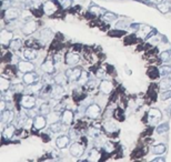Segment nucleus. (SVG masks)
<instances>
[{"label":"nucleus","mask_w":171,"mask_h":162,"mask_svg":"<svg viewBox=\"0 0 171 162\" xmlns=\"http://www.w3.org/2000/svg\"><path fill=\"white\" fill-rule=\"evenodd\" d=\"M84 114L87 116L89 119H98L99 116L101 114V107L99 106L98 103H91L87 107Z\"/></svg>","instance_id":"1"},{"label":"nucleus","mask_w":171,"mask_h":162,"mask_svg":"<svg viewBox=\"0 0 171 162\" xmlns=\"http://www.w3.org/2000/svg\"><path fill=\"white\" fill-rule=\"evenodd\" d=\"M162 118V113L157 108H150L148 111V121L150 124H157Z\"/></svg>","instance_id":"2"},{"label":"nucleus","mask_w":171,"mask_h":162,"mask_svg":"<svg viewBox=\"0 0 171 162\" xmlns=\"http://www.w3.org/2000/svg\"><path fill=\"white\" fill-rule=\"evenodd\" d=\"M69 153L73 158H80L84 153V146L81 142H73L69 149Z\"/></svg>","instance_id":"3"},{"label":"nucleus","mask_w":171,"mask_h":162,"mask_svg":"<svg viewBox=\"0 0 171 162\" xmlns=\"http://www.w3.org/2000/svg\"><path fill=\"white\" fill-rule=\"evenodd\" d=\"M81 74H82V69H81L80 67H73V68L68 69V70L66 71V74H67V77H68L69 82L78 81V79H79V77L81 76Z\"/></svg>","instance_id":"4"},{"label":"nucleus","mask_w":171,"mask_h":162,"mask_svg":"<svg viewBox=\"0 0 171 162\" xmlns=\"http://www.w3.org/2000/svg\"><path fill=\"white\" fill-rule=\"evenodd\" d=\"M20 103H21L22 108H25L26 110H30L36 106V99L33 96L28 93V94H25L22 97L21 100H20Z\"/></svg>","instance_id":"5"},{"label":"nucleus","mask_w":171,"mask_h":162,"mask_svg":"<svg viewBox=\"0 0 171 162\" xmlns=\"http://www.w3.org/2000/svg\"><path fill=\"white\" fill-rule=\"evenodd\" d=\"M38 28V22L35 21V20H28V21L25 22V25L22 26V32L26 36H29V34H32Z\"/></svg>","instance_id":"6"},{"label":"nucleus","mask_w":171,"mask_h":162,"mask_svg":"<svg viewBox=\"0 0 171 162\" xmlns=\"http://www.w3.org/2000/svg\"><path fill=\"white\" fill-rule=\"evenodd\" d=\"M20 16V10L17 8H7L4 10V18L7 21H12Z\"/></svg>","instance_id":"7"},{"label":"nucleus","mask_w":171,"mask_h":162,"mask_svg":"<svg viewBox=\"0 0 171 162\" xmlns=\"http://www.w3.org/2000/svg\"><path fill=\"white\" fill-rule=\"evenodd\" d=\"M17 68L18 70L22 74H27V72H30V71H33L35 69V66L33 63H31L29 60H20L18 63H17Z\"/></svg>","instance_id":"8"},{"label":"nucleus","mask_w":171,"mask_h":162,"mask_svg":"<svg viewBox=\"0 0 171 162\" xmlns=\"http://www.w3.org/2000/svg\"><path fill=\"white\" fill-rule=\"evenodd\" d=\"M48 123V120L47 118H44V114H39V116H36L35 119H33V129L38 131V130H41L44 129V127L47 125Z\"/></svg>","instance_id":"9"},{"label":"nucleus","mask_w":171,"mask_h":162,"mask_svg":"<svg viewBox=\"0 0 171 162\" xmlns=\"http://www.w3.org/2000/svg\"><path fill=\"white\" fill-rule=\"evenodd\" d=\"M73 118H75L73 111L66 109L61 113V119H60V120H61V122L65 125H70L73 122Z\"/></svg>","instance_id":"10"},{"label":"nucleus","mask_w":171,"mask_h":162,"mask_svg":"<svg viewBox=\"0 0 171 162\" xmlns=\"http://www.w3.org/2000/svg\"><path fill=\"white\" fill-rule=\"evenodd\" d=\"M12 39H14V33H12V31L7 30V29L1 30V33H0V40H1V44H2V46L9 44Z\"/></svg>","instance_id":"11"},{"label":"nucleus","mask_w":171,"mask_h":162,"mask_svg":"<svg viewBox=\"0 0 171 162\" xmlns=\"http://www.w3.org/2000/svg\"><path fill=\"white\" fill-rule=\"evenodd\" d=\"M15 119V113L11 109L5 110L1 112V123L2 124H9Z\"/></svg>","instance_id":"12"},{"label":"nucleus","mask_w":171,"mask_h":162,"mask_svg":"<svg viewBox=\"0 0 171 162\" xmlns=\"http://www.w3.org/2000/svg\"><path fill=\"white\" fill-rule=\"evenodd\" d=\"M42 10L46 15L48 16H52L53 14H56L58 11V7L57 4L53 2V1H47L44 4V7H42Z\"/></svg>","instance_id":"13"},{"label":"nucleus","mask_w":171,"mask_h":162,"mask_svg":"<svg viewBox=\"0 0 171 162\" xmlns=\"http://www.w3.org/2000/svg\"><path fill=\"white\" fill-rule=\"evenodd\" d=\"M80 61V56L77 52H68L66 55V63L68 66H75Z\"/></svg>","instance_id":"14"},{"label":"nucleus","mask_w":171,"mask_h":162,"mask_svg":"<svg viewBox=\"0 0 171 162\" xmlns=\"http://www.w3.org/2000/svg\"><path fill=\"white\" fill-rule=\"evenodd\" d=\"M41 70L44 71V74H52L55 72V61L51 59H47L46 61H44L41 64Z\"/></svg>","instance_id":"15"},{"label":"nucleus","mask_w":171,"mask_h":162,"mask_svg":"<svg viewBox=\"0 0 171 162\" xmlns=\"http://www.w3.org/2000/svg\"><path fill=\"white\" fill-rule=\"evenodd\" d=\"M65 94V89L62 87V85L56 83V86L52 87V91H51V97L55 98V99L60 100Z\"/></svg>","instance_id":"16"},{"label":"nucleus","mask_w":171,"mask_h":162,"mask_svg":"<svg viewBox=\"0 0 171 162\" xmlns=\"http://www.w3.org/2000/svg\"><path fill=\"white\" fill-rule=\"evenodd\" d=\"M112 89H113V86L112 83H111V81L109 80H102L101 82H100V85H99V90H100L101 93H103V94H109V93H111Z\"/></svg>","instance_id":"17"},{"label":"nucleus","mask_w":171,"mask_h":162,"mask_svg":"<svg viewBox=\"0 0 171 162\" xmlns=\"http://www.w3.org/2000/svg\"><path fill=\"white\" fill-rule=\"evenodd\" d=\"M15 132H16L15 125L9 123L4 129V131H2V139H4V140H11L12 136H15Z\"/></svg>","instance_id":"18"},{"label":"nucleus","mask_w":171,"mask_h":162,"mask_svg":"<svg viewBox=\"0 0 171 162\" xmlns=\"http://www.w3.org/2000/svg\"><path fill=\"white\" fill-rule=\"evenodd\" d=\"M150 32H151V28L149 26H146V25H142V26H139V29L137 31V38H141V39H145V38L149 37Z\"/></svg>","instance_id":"19"},{"label":"nucleus","mask_w":171,"mask_h":162,"mask_svg":"<svg viewBox=\"0 0 171 162\" xmlns=\"http://www.w3.org/2000/svg\"><path fill=\"white\" fill-rule=\"evenodd\" d=\"M70 143V136H61L57 138V140H56V146L58 149H66V148H68Z\"/></svg>","instance_id":"20"},{"label":"nucleus","mask_w":171,"mask_h":162,"mask_svg":"<svg viewBox=\"0 0 171 162\" xmlns=\"http://www.w3.org/2000/svg\"><path fill=\"white\" fill-rule=\"evenodd\" d=\"M22 56H23V58H25L26 60H29V61H32V60H35L38 57V52H37V50L35 48H27L23 50V53H22Z\"/></svg>","instance_id":"21"},{"label":"nucleus","mask_w":171,"mask_h":162,"mask_svg":"<svg viewBox=\"0 0 171 162\" xmlns=\"http://www.w3.org/2000/svg\"><path fill=\"white\" fill-rule=\"evenodd\" d=\"M37 79H38V76L33 74L32 71L27 72V74H23V77H22V80H23V82H25V85H27V86L35 83V82L37 81Z\"/></svg>","instance_id":"22"},{"label":"nucleus","mask_w":171,"mask_h":162,"mask_svg":"<svg viewBox=\"0 0 171 162\" xmlns=\"http://www.w3.org/2000/svg\"><path fill=\"white\" fill-rule=\"evenodd\" d=\"M44 88V85L41 83V82H35L32 85H29L27 87V93H29V94H32V93H38V92H40Z\"/></svg>","instance_id":"23"},{"label":"nucleus","mask_w":171,"mask_h":162,"mask_svg":"<svg viewBox=\"0 0 171 162\" xmlns=\"http://www.w3.org/2000/svg\"><path fill=\"white\" fill-rule=\"evenodd\" d=\"M103 129L106 130L107 133H110V134H112V133H116L119 128H118V125L112 121H107L103 123Z\"/></svg>","instance_id":"24"},{"label":"nucleus","mask_w":171,"mask_h":162,"mask_svg":"<svg viewBox=\"0 0 171 162\" xmlns=\"http://www.w3.org/2000/svg\"><path fill=\"white\" fill-rule=\"evenodd\" d=\"M39 38H40L44 42H47V41H49L50 39H52V31H51L50 29H48V28H44V29L40 31V33H39Z\"/></svg>","instance_id":"25"},{"label":"nucleus","mask_w":171,"mask_h":162,"mask_svg":"<svg viewBox=\"0 0 171 162\" xmlns=\"http://www.w3.org/2000/svg\"><path fill=\"white\" fill-rule=\"evenodd\" d=\"M100 155H101V153L99 152L98 149L92 148L90 151H89V153H88V160L92 162L99 161V160H100Z\"/></svg>","instance_id":"26"},{"label":"nucleus","mask_w":171,"mask_h":162,"mask_svg":"<svg viewBox=\"0 0 171 162\" xmlns=\"http://www.w3.org/2000/svg\"><path fill=\"white\" fill-rule=\"evenodd\" d=\"M61 119V114L59 113L58 111H53V112H50V113L47 116V120L48 123H55V122H58L59 120Z\"/></svg>","instance_id":"27"},{"label":"nucleus","mask_w":171,"mask_h":162,"mask_svg":"<svg viewBox=\"0 0 171 162\" xmlns=\"http://www.w3.org/2000/svg\"><path fill=\"white\" fill-rule=\"evenodd\" d=\"M166 150H167V147H166L164 143H158L152 148L153 154H157V155L163 154L164 152H166Z\"/></svg>","instance_id":"28"},{"label":"nucleus","mask_w":171,"mask_h":162,"mask_svg":"<svg viewBox=\"0 0 171 162\" xmlns=\"http://www.w3.org/2000/svg\"><path fill=\"white\" fill-rule=\"evenodd\" d=\"M159 88L161 90H169L171 89V78L164 77L162 80L159 82Z\"/></svg>","instance_id":"29"},{"label":"nucleus","mask_w":171,"mask_h":162,"mask_svg":"<svg viewBox=\"0 0 171 162\" xmlns=\"http://www.w3.org/2000/svg\"><path fill=\"white\" fill-rule=\"evenodd\" d=\"M9 88H10V80H9V79H6V78L2 76L1 79H0V90L4 93V92H6L7 90H9Z\"/></svg>","instance_id":"30"},{"label":"nucleus","mask_w":171,"mask_h":162,"mask_svg":"<svg viewBox=\"0 0 171 162\" xmlns=\"http://www.w3.org/2000/svg\"><path fill=\"white\" fill-rule=\"evenodd\" d=\"M53 80H55L56 83H59V85H65L66 82H68V77L66 74H57L53 77Z\"/></svg>","instance_id":"31"},{"label":"nucleus","mask_w":171,"mask_h":162,"mask_svg":"<svg viewBox=\"0 0 171 162\" xmlns=\"http://www.w3.org/2000/svg\"><path fill=\"white\" fill-rule=\"evenodd\" d=\"M51 132L53 133H59L61 132L62 130H63V123L62 122H55V123H51L50 124V128H49Z\"/></svg>","instance_id":"32"},{"label":"nucleus","mask_w":171,"mask_h":162,"mask_svg":"<svg viewBox=\"0 0 171 162\" xmlns=\"http://www.w3.org/2000/svg\"><path fill=\"white\" fill-rule=\"evenodd\" d=\"M22 47V41L20 39H12L9 44V48L11 50H19Z\"/></svg>","instance_id":"33"},{"label":"nucleus","mask_w":171,"mask_h":162,"mask_svg":"<svg viewBox=\"0 0 171 162\" xmlns=\"http://www.w3.org/2000/svg\"><path fill=\"white\" fill-rule=\"evenodd\" d=\"M51 106L49 104V103H42L40 106V108H39V112H40V114H44V116H48V114L51 112Z\"/></svg>","instance_id":"34"},{"label":"nucleus","mask_w":171,"mask_h":162,"mask_svg":"<svg viewBox=\"0 0 171 162\" xmlns=\"http://www.w3.org/2000/svg\"><path fill=\"white\" fill-rule=\"evenodd\" d=\"M171 74V66L169 64H163L159 68V74L161 77H167L168 74Z\"/></svg>","instance_id":"35"},{"label":"nucleus","mask_w":171,"mask_h":162,"mask_svg":"<svg viewBox=\"0 0 171 162\" xmlns=\"http://www.w3.org/2000/svg\"><path fill=\"white\" fill-rule=\"evenodd\" d=\"M88 81H89V74H88L87 71H82L81 76L79 77V79H78V83L80 86H84V85H87Z\"/></svg>","instance_id":"36"},{"label":"nucleus","mask_w":171,"mask_h":162,"mask_svg":"<svg viewBox=\"0 0 171 162\" xmlns=\"http://www.w3.org/2000/svg\"><path fill=\"white\" fill-rule=\"evenodd\" d=\"M11 89H12V91L16 92V93H21L22 91H25V85L21 83V82H16V83L12 85Z\"/></svg>","instance_id":"37"},{"label":"nucleus","mask_w":171,"mask_h":162,"mask_svg":"<svg viewBox=\"0 0 171 162\" xmlns=\"http://www.w3.org/2000/svg\"><path fill=\"white\" fill-rule=\"evenodd\" d=\"M159 59L161 60V62H169L171 60V52L170 51H163L161 52L159 56Z\"/></svg>","instance_id":"38"},{"label":"nucleus","mask_w":171,"mask_h":162,"mask_svg":"<svg viewBox=\"0 0 171 162\" xmlns=\"http://www.w3.org/2000/svg\"><path fill=\"white\" fill-rule=\"evenodd\" d=\"M158 9L162 12V14H167L168 11L170 10V6L167 1H161L160 4H158Z\"/></svg>","instance_id":"39"},{"label":"nucleus","mask_w":171,"mask_h":162,"mask_svg":"<svg viewBox=\"0 0 171 162\" xmlns=\"http://www.w3.org/2000/svg\"><path fill=\"white\" fill-rule=\"evenodd\" d=\"M102 19H103L106 22H111V21H115V20H116L117 16L115 15V14H112V12H105Z\"/></svg>","instance_id":"40"},{"label":"nucleus","mask_w":171,"mask_h":162,"mask_svg":"<svg viewBox=\"0 0 171 162\" xmlns=\"http://www.w3.org/2000/svg\"><path fill=\"white\" fill-rule=\"evenodd\" d=\"M168 130H169V125L167 123H163V124H160L157 127V133L158 134H163V133L168 132Z\"/></svg>","instance_id":"41"},{"label":"nucleus","mask_w":171,"mask_h":162,"mask_svg":"<svg viewBox=\"0 0 171 162\" xmlns=\"http://www.w3.org/2000/svg\"><path fill=\"white\" fill-rule=\"evenodd\" d=\"M89 11H90V14H92V15L95 16H100L102 14V9L100 7H97V6H91L90 9H89Z\"/></svg>","instance_id":"42"},{"label":"nucleus","mask_w":171,"mask_h":162,"mask_svg":"<svg viewBox=\"0 0 171 162\" xmlns=\"http://www.w3.org/2000/svg\"><path fill=\"white\" fill-rule=\"evenodd\" d=\"M148 72H149V76L152 78V79H156L157 77H159V76H160V74H159V69L157 70V69H154V68H151Z\"/></svg>","instance_id":"43"},{"label":"nucleus","mask_w":171,"mask_h":162,"mask_svg":"<svg viewBox=\"0 0 171 162\" xmlns=\"http://www.w3.org/2000/svg\"><path fill=\"white\" fill-rule=\"evenodd\" d=\"M122 34H124V31H120L119 29L112 30L109 32V36H111V37H120Z\"/></svg>","instance_id":"44"},{"label":"nucleus","mask_w":171,"mask_h":162,"mask_svg":"<svg viewBox=\"0 0 171 162\" xmlns=\"http://www.w3.org/2000/svg\"><path fill=\"white\" fill-rule=\"evenodd\" d=\"M60 4L63 9H68L71 6V0H60Z\"/></svg>","instance_id":"45"},{"label":"nucleus","mask_w":171,"mask_h":162,"mask_svg":"<svg viewBox=\"0 0 171 162\" xmlns=\"http://www.w3.org/2000/svg\"><path fill=\"white\" fill-rule=\"evenodd\" d=\"M69 136L71 140H76L77 138H78V133H77V131L75 129H71L69 131Z\"/></svg>","instance_id":"46"},{"label":"nucleus","mask_w":171,"mask_h":162,"mask_svg":"<svg viewBox=\"0 0 171 162\" xmlns=\"http://www.w3.org/2000/svg\"><path fill=\"white\" fill-rule=\"evenodd\" d=\"M96 76L98 78H105V76H106V71L103 70V69H98L97 70V72H96Z\"/></svg>","instance_id":"47"},{"label":"nucleus","mask_w":171,"mask_h":162,"mask_svg":"<svg viewBox=\"0 0 171 162\" xmlns=\"http://www.w3.org/2000/svg\"><path fill=\"white\" fill-rule=\"evenodd\" d=\"M169 98H171V91H166L164 93L161 94V99L162 100H167Z\"/></svg>","instance_id":"48"},{"label":"nucleus","mask_w":171,"mask_h":162,"mask_svg":"<svg viewBox=\"0 0 171 162\" xmlns=\"http://www.w3.org/2000/svg\"><path fill=\"white\" fill-rule=\"evenodd\" d=\"M0 110H1V112L6 110V100L5 99H2L0 102Z\"/></svg>","instance_id":"49"},{"label":"nucleus","mask_w":171,"mask_h":162,"mask_svg":"<svg viewBox=\"0 0 171 162\" xmlns=\"http://www.w3.org/2000/svg\"><path fill=\"white\" fill-rule=\"evenodd\" d=\"M152 161H154V162H163L164 159L163 158H156V159H153Z\"/></svg>","instance_id":"50"},{"label":"nucleus","mask_w":171,"mask_h":162,"mask_svg":"<svg viewBox=\"0 0 171 162\" xmlns=\"http://www.w3.org/2000/svg\"><path fill=\"white\" fill-rule=\"evenodd\" d=\"M150 2H152V4H160L162 0H148Z\"/></svg>","instance_id":"51"},{"label":"nucleus","mask_w":171,"mask_h":162,"mask_svg":"<svg viewBox=\"0 0 171 162\" xmlns=\"http://www.w3.org/2000/svg\"><path fill=\"white\" fill-rule=\"evenodd\" d=\"M14 2H18V4H23L26 0H12Z\"/></svg>","instance_id":"52"}]
</instances>
